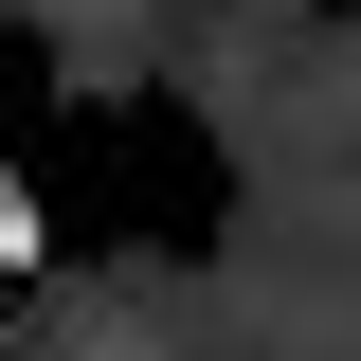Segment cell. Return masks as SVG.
<instances>
[{
  "label": "cell",
  "mask_w": 361,
  "mask_h": 361,
  "mask_svg": "<svg viewBox=\"0 0 361 361\" xmlns=\"http://www.w3.org/2000/svg\"><path fill=\"white\" fill-rule=\"evenodd\" d=\"M0 271H37V199H18V180H0Z\"/></svg>",
  "instance_id": "obj_1"
}]
</instances>
